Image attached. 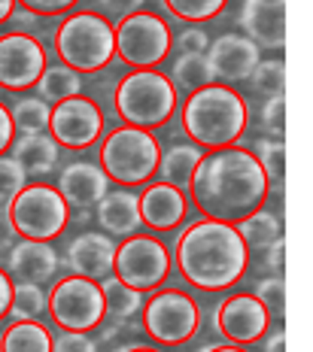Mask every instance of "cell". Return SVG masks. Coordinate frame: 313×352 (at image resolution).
<instances>
[{"label":"cell","mask_w":313,"mask_h":352,"mask_svg":"<svg viewBox=\"0 0 313 352\" xmlns=\"http://www.w3.org/2000/svg\"><path fill=\"white\" fill-rule=\"evenodd\" d=\"M252 295L261 300V307L268 310L271 322H280L283 316H286V283H283V276H268V280H259Z\"/></svg>","instance_id":"34"},{"label":"cell","mask_w":313,"mask_h":352,"mask_svg":"<svg viewBox=\"0 0 313 352\" xmlns=\"http://www.w3.org/2000/svg\"><path fill=\"white\" fill-rule=\"evenodd\" d=\"M49 113H52V107H49L43 98H37V94L19 98L16 104H12V109H10L12 128H16L19 134H46Z\"/></svg>","instance_id":"29"},{"label":"cell","mask_w":313,"mask_h":352,"mask_svg":"<svg viewBox=\"0 0 313 352\" xmlns=\"http://www.w3.org/2000/svg\"><path fill=\"white\" fill-rule=\"evenodd\" d=\"M198 352H246L244 346H235V343H207Z\"/></svg>","instance_id":"46"},{"label":"cell","mask_w":313,"mask_h":352,"mask_svg":"<svg viewBox=\"0 0 313 352\" xmlns=\"http://www.w3.org/2000/svg\"><path fill=\"white\" fill-rule=\"evenodd\" d=\"M158 155H162V143L152 131L119 124L104 137L98 149V164L107 173V179L122 188L147 186L155 176Z\"/></svg>","instance_id":"6"},{"label":"cell","mask_w":313,"mask_h":352,"mask_svg":"<svg viewBox=\"0 0 313 352\" xmlns=\"http://www.w3.org/2000/svg\"><path fill=\"white\" fill-rule=\"evenodd\" d=\"M201 155H204V149H198L195 143H173L171 149H164L162 155H158V167H155L158 182H167V186L186 192Z\"/></svg>","instance_id":"23"},{"label":"cell","mask_w":313,"mask_h":352,"mask_svg":"<svg viewBox=\"0 0 313 352\" xmlns=\"http://www.w3.org/2000/svg\"><path fill=\"white\" fill-rule=\"evenodd\" d=\"M52 352H98V340L83 331H61L52 337Z\"/></svg>","instance_id":"39"},{"label":"cell","mask_w":313,"mask_h":352,"mask_svg":"<svg viewBox=\"0 0 313 352\" xmlns=\"http://www.w3.org/2000/svg\"><path fill=\"white\" fill-rule=\"evenodd\" d=\"M268 267L274 276H283V270H286V237H277L268 246Z\"/></svg>","instance_id":"40"},{"label":"cell","mask_w":313,"mask_h":352,"mask_svg":"<svg viewBox=\"0 0 313 352\" xmlns=\"http://www.w3.org/2000/svg\"><path fill=\"white\" fill-rule=\"evenodd\" d=\"M252 155L259 158L261 170H265L271 188L277 182H283V173H286V140H271V137H259L256 146H252Z\"/></svg>","instance_id":"32"},{"label":"cell","mask_w":313,"mask_h":352,"mask_svg":"<svg viewBox=\"0 0 313 352\" xmlns=\"http://www.w3.org/2000/svg\"><path fill=\"white\" fill-rule=\"evenodd\" d=\"M213 328L219 331L222 343L250 346V343H259L268 334L271 316H268V310L252 292H231L216 304Z\"/></svg>","instance_id":"14"},{"label":"cell","mask_w":313,"mask_h":352,"mask_svg":"<svg viewBox=\"0 0 313 352\" xmlns=\"http://www.w3.org/2000/svg\"><path fill=\"white\" fill-rule=\"evenodd\" d=\"M201 328V307L183 289H155L143 304V331L152 343L183 346Z\"/></svg>","instance_id":"9"},{"label":"cell","mask_w":313,"mask_h":352,"mask_svg":"<svg viewBox=\"0 0 313 352\" xmlns=\"http://www.w3.org/2000/svg\"><path fill=\"white\" fill-rule=\"evenodd\" d=\"M12 140H16V128H12V116H10V107L0 100V155L10 152Z\"/></svg>","instance_id":"41"},{"label":"cell","mask_w":313,"mask_h":352,"mask_svg":"<svg viewBox=\"0 0 313 352\" xmlns=\"http://www.w3.org/2000/svg\"><path fill=\"white\" fill-rule=\"evenodd\" d=\"M52 46L64 67L76 70L79 76L83 73H98L116 55L113 21L104 12H91V10L67 12L61 25L55 28Z\"/></svg>","instance_id":"4"},{"label":"cell","mask_w":313,"mask_h":352,"mask_svg":"<svg viewBox=\"0 0 313 352\" xmlns=\"http://www.w3.org/2000/svg\"><path fill=\"white\" fill-rule=\"evenodd\" d=\"M46 313L61 331H94L107 316L100 283L76 274L55 280L52 292L46 295Z\"/></svg>","instance_id":"10"},{"label":"cell","mask_w":313,"mask_h":352,"mask_svg":"<svg viewBox=\"0 0 313 352\" xmlns=\"http://www.w3.org/2000/svg\"><path fill=\"white\" fill-rule=\"evenodd\" d=\"M250 124L246 98L235 85L210 82L198 91L186 94L180 107V128L198 149H225L240 143Z\"/></svg>","instance_id":"3"},{"label":"cell","mask_w":313,"mask_h":352,"mask_svg":"<svg viewBox=\"0 0 313 352\" xmlns=\"http://www.w3.org/2000/svg\"><path fill=\"white\" fill-rule=\"evenodd\" d=\"M171 82H173L177 91H186V94L216 82L213 70H210V64H207V55H180L177 61H173Z\"/></svg>","instance_id":"28"},{"label":"cell","mask_w":313,"mask_h":352,"mask_svg":"<svg viewBox=\"0 0 313 352\" xmlns=\"http://www.w3.org/2000/svg\"><path fill=\"white\" fill-rule=\"evenodd\" d=\"M46 313V292L37 283L19 280L12 285V300H10V316L12 319H40Z\"/></svg>","instance_id":"31"},{"label":"cell","mask_w":313,"mask_h":352,"mask_svg":"<svg viewBox=\"0 0 313 352\" xmlns=\"http://www.w3.org/2000/svg\"><path fill=\"white\" fill-rule=\"evenodd\" d=\"M143 3L147 0H98V6L104 12H110V16H128V12H137V10H143Z\"/></svg>","instance_id":"42"},{"label":"cell","mask_w":313,"mask_h":352,"mask_svg":"<svg viewBox=\"0 0 313 352\" xmlns=\"http://www.w3.org/2000/svg\"><path fill=\"white\" fill-rule=\"evenodd\" d=\"M0 352H52V331L37 319H16L0 334Z\"/></svg>","instance_id":"24"},{"label":"cell","mask_w":313,"mask_h":352,"mask_svg":"<svg viewBox=\"0 0 313 352\" xmlns=\"http://www.w3.org/2000/svg\"><path fill=\"white\" fill-rule=\"evenodd\" d=\"M58 264H61V258H58L52 243H43V240H19V243L10 249V255H6V274L19 276V280H25V283L43 285V283L55 280Z\"/></svg>","instance_id":"20"},{"label":"cell","mask_w":313,"mask_h":352,"mask_svg":"<svg viewBox=\"0 0 313 352\" xmlns=\"http://www.w3.org/2000/svg\"><path fill=\"white\" fill-rule=\"evenodd\" d=\"M46 134L64 149H89L104 134V113L85 94L58 100V104H52V113H49Z\"/></svg>","instance_id":"12"},{"label":"cell","mask_w":313,"mask_h":352,"mask_svg":"<svg viewBox=\"0 0 313 352\" xmlns=\"http://www.w3.org/2000/svg\"><path fill=\"white\" fill-rule=\"evenodd\" d=\"M28 186V173L12 155H0V201H10L19 188Z\"/></svg>","instance_id":"36"},{"label":"cell","mask_w":313,"mask_h":352,"mask_svg":"<svg viewBox=\"0 0 313 352\" xmlns=\"http://www.w3.org/2000/svg\"><path fill=\"white\" fill-rule=\"evenodd\" d=\"M188 195L204 219L237 225L240 219L268 204L271 182L252 149L235 143L225 149L204 152L188 179Z\"/></svg>","instance_id":"1"},{"label":"cell","mask_w":313,"mask_h":352,"mask_svg":"<svg viewBox=\"0 0 313 352\" xmlns=\"http://www.w3.org/2000/svg\"><path fill=\"white\" fill-rule=\"evenodd\" d=\"M235 228L240 234V240L246 243V249H268L277 237H283L280 234V219H277L271 210H265V207L250 212L246 219H240Z\"/></svg>","instance_id":"27"},{"label":"cell","mask_w":313,"mask_h":352,"mask_svg":"<svg viewBox=\"0 0 313 352\" xmlns=\"http://www.w3.org/2000/svg\"><path fill=\"white\" fill-rule=\"evenodd\" d=\"M67 201L58 195L55 186L46 182H28L16 195L6 201V225L19 240H43L52 243L61 237V231L70 225Z\"/></svg>","instance_id":"7"},{"label":"cell","mask_w":313,"mask_h":352,"mask_svg":"<svg viewBox=\"0 0 313 352\" xmlns=\"http://www.w3.org/2000/svg\"><path fill=\"white\" fill-rule=\"evenodd\" d=\"M49 64L46 46L28 31L0 34V88L6 91H28L37 85Z\"/></svg>","instance_id":"13"},{"label":"cell","mask_w":313,"mask_h":352,"mask_svg":"<svg viewBox=\"0 0 313 352\" xmlns=\"http://www.w3.org/2000/svg\"><path fill=\"white\" fill-rule=\"evenodd\" d=\"M113 34H116V55H119V61L134 70H155L173 49L171 25L158 12H149V10H137L122 16L113 25Z\"/></svg>","instance_id":"8"},{"label":"cell","mask_w":313,"mask_h":352,"mask_svg":"<svg viewBox=\"0 0 313 352\" xmlns=\"http://www.w3.org/2000/svg\"><path fill=\"white\" fill-rule=\"evenodd\" d=\"M173 19L186 21V25H204V21L216 19L228 6V0H158Z\"/></svg>","instance_id":"30"},{"label":"cell","mask_w":313,"mask_h":352,"mask_svg":"<svg viewBox=\"0 0 313 352\" xmlns=\"http://www.w3.org/2000/svg\"><path fill=\"white\" fill-rule=\"evenodd\" d=\"M12 158L25 167L28 176H46L55 170L61 146H58L49 134H21L19 140H12Z\"/></svg>","instance_id":"22"},{"label":"cell","mask_w":313,"mask_h":352,"mask_svg":"<svg viewBox=\"0 0 313 352\" xmlns=\"http://www.w3.org/2000/svg\"><path fill=\"white\" fill-rule=\"evenodd\" d=\"M58 195L67 201L70 210L89 212L98 207V201L110 192V179L100 170L98 161H70L67 167H61L58 176Z\"/></svg>","instance_id":"16"},{"label":"cell","mask_w":313,"mask_h":352,"mask_svg":"<svg viewBox=\"0 0 313 352\" xmlns=\"http://www.w3.org/2000/svg\"><path fill=\"white\" fill-rule=\"evenodd\" d=\"M171 46L180 49V55H204V52H207V46H210V36H207L204 28L188 25L186 31H180L177 36H173Z\"/></svg>","instance_id":"37"},{"label":"cell","mask_w":313,"mask_h":352,"mask_svg":"<svg viewBox=\"0 0 313 352\" xmlns=\"http://www.w3.org/2000/svg\"><path fill=\"white\" fill-rule=\"evenodd\" d=\"M21 3V10H28L34 19H55V16H67L79 0H16Z\"/></svg>","instance_id":"38"},{"label":"cell","mask_w":313,"mask_h":352,"mask_svg":"<svg viewBox=\"0 0 313 352\" xmlns=\"http://www.w3.org/2000/svg\"><path fill=\"white\" fill-rule=\"evenodd\" d=\"M137 204H140V222L152 231H173L183 225L188 210L186 192L167 182H147L143 195H137Z\"/></svg>","instance_id":"18"},{"label":"cell","mask_w":313,"mask_h":352,"mask_svg":"<svg viewBox=\"0 0 313 352\" xmlns=\"http://www.w3.org/2000/svg\"><path fill=\"white\" fill-rule=\"evenodd\" d=\"M261 124L271 140H286V98L283 94L268 98V104L261 107Z\"/></svg>","instance_id":"35"},{"label":"cell","mask_w":313,"mask_h":352,"mask_svg":"<svg viewBox=\"0 0 313 352\" xmlns=\"http://www.w3.org/2000/svg\"><path fill=\"white\" fill-rule=\"evenodd\" d=\"M204 55H207V64H210V70H213V79L222 85H235V82L250 79V73L256 70V64L261 61L259 46L250 36H244L237 31L216 36Z\"/></svg>","instance_id":"15"},{"label":"cell","mask_w":313,"mask_h":352,"mask_svg":"<svg viewBox=\"0 0 313 352\" xmlns=\"http://www.w3.org/2000/svg\"><path fill=\"white\" fill-rule=\"evenodd\" d=\"M113 352H164V349L149 346V343H137V340H131V343H122V346H116Z\"/></svg>","instance_id":"45"},{"label":"cell","mask_w":313,"mask_h":352,"mask_svg":"<svg viewBox=\"0 0 313 352\" xmlns=\"http://www.w3.org/2000/svg\"><path fill=\"white\" fill-rule=\"evenodd\" d=\"M37 98H43L49 107L58 104V100H67L83 94V76L76 70L64 67V64H46L43 76L37 79Z\"/></svg>","instance_id":"25"},{"label":"cell","mask_w":313,"mask_h":352,"mask_svg":"<svg viewBox=\"0 0 313 352\" xmlns=\"http://www.w3.org/2000/svg\"><path fill=\"white\" fill-rule=\"evenodd\" d=\"M12 12H16V0H0V25H6Z\"/></svg>","instance_id":"47"},{"label":"cell","mask_w":313,"mask_h":352,"mask_svg":"<svg viewBox=\"0 0 313 352\" xmlns=\"http://www.w3.org/2000/svg\"><path fill=\"white\" fill-rule=\"evenodd\" d=\"M10 300H12V280L6 270H0V319L10 316Z\"/></svg>","instance_id":"43"},{"label":"cell","mask_w":313,"mask_h":352,"mask_svg":"<svg viewBox=\"0 0 313 352\" xmlns=\"http://www.w3.org/2000/svg\"><path fill=\"white\" fill-rule=\"evenodd\" d=\"M100 283V292H104V310L107 316H113L116 322H125L131 319L137 310H140L143 304V292L131 289V285H125L122 280H116V276H104Z\"/></svg>","instance_id":"26"},{"label":"cell","mask_w":313,"mask_h":352,"mask_svg":"<svg viewBox=\"0 0 313 352\" xmlns=\"http://www.w3.org/2000/svg\"><path fill=\"white\" fill-rule=\"evenodd\" d=\"M113 107L122 124L152 131L173 119L180 107V91L162 70H131L116 85Z\"/></svg>","instance_id":"5"},{"label":"cell","mask_w":313,"mask_h":352,"mask_svg":"<svg viewBox=\"0 0 313 352\" xmlns=\"http://www.w3.org/2000/svg\"><path fill=\"white\" fill-rule=\"evenodd\" d=\"M265 352H286V331L283 328L265 337Z\"/></svg>","instance_id":"44"},{"label":"cell","mask_w":313,"mask_h":352,"mask_svg":"<svg viewBox=\"0 0 313 352\" xmlns=\"http://www.w3.org/2000/svg\"><path fill=\"white\" fill-rule=\"evenodd\" d=\"M250 82L256 85L259 94L265 98H274V94L286 91V64L280 58H268V61H259L256 70L250 73Z\"/></svg>","instance_id":"33"},{"label":"cell","mask_w":313,"mask_h":352,"mask_svg":"<svg viewBox=\"0 0 313 352\" xmlns=\"http://www.w3.org/2000/svg\"><path fill=\"white\" fill-rule=\"evenodd\" d=\"M94 216H98V225L104 228V234L110 237H131V234L140 231V204H137V195L131 188H110L94 207Z\"/></svg>","instance_id":"21"},{"label":"cell","mask_w":313,"mask_h":352,"mask_svg":"<svg viewBox=\"0 0 313 352\" xmlns=\"http://www.w3.org/2000/svg\"><path fill=\"white\" fill-rule=\"evenodd\" d=\"M113 255L116 243L110 234L104 231H83L70 240L67 246V267L76 276H89V280H104L113 274Z\"/></svg>","instance_id":"19"},{"label":"cell","mask_w":313,"mask_h":352,"mask_svg":"<svg viewBox=\"0 0 313 352\" xmlns=\"http://www.w3.org/2000/svg\"><path fill=\"white\" fill-rule=\"evenodd\" d=\"M171 249L152 234H131L113 255V276L137 292H155L162 289L164 280L171 276Z\"/></svg>","instance_id":"11"},{"label":"cell","mask_w":313,"mask_h":352,"mask_svg":"<svg viewBox=\"0 0 313 352\" xmlns=\"http://www.w3.org/2000/svg\"><path fill=\"white\" fill-rule=\"evenodd\" d=\"M173 264L186 285L198 292H228L246 276L250 249L235 225L216 219H195L177 234Z\"/></svg>","instance_id":"2"},{"label":"cell","mask_w":313,"mask_h":352,"mask_svg":"<svg viewBox=\"0 0 313 352\" xmlns=\"http://www.w3.org/2000/svg\"><path fill=\"white\" fill-rule=\"evenodd\" d=\"M240 28L259 49L286 46V0H244Z\"/></svg>","instance_id":"17"}]
</instances>
